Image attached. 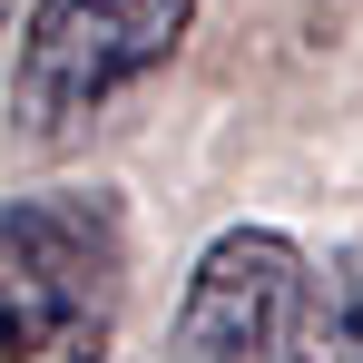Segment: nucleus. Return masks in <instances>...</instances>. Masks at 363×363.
<instances>
[{
  "label": "nucleus",
  "mask_w": 363,
  "mask_h": 363,
  "mask_svg": "<svg viewBox=\"0 0 363 363\" xmlns=\"http://www.w3.org/2000/svg\"><path fill=\"white\" fill-rule=\"evenodd\" d=\"M285 363H363V304L314 295V304H304V324L285 334Z\"/></svg>",
  "instance_id": "nucleus-4"
},
{
  "label": "nucleus",
  "mask_w": 363,
  "mask_h": 363,
  "mask_svg": "<svg viewBox=\"0 0 363 363\" xmlns=\"http://www.w3.org/2000/svg\"><path fill=\"white\" fill-rule=\"evenodd\" d=\"M196 20V0H40L20 40V118L40 138L99 118L118 89H138Z\"/></svg>",
  "instance_id": "nucleus-2"
},
{
  "label": "nucleus",
  "mask_w": 363,
  "mask_h": 363,
  "mask_svg": "<svg viewBox=\"0 0 363 363\" xmlns=\"http://www.w3.org/2000/svg\"><path fill=\"white\" fill-rule=\"evenodd\" d=\"M128 245L108 196L0 206V363H108Z\"/></svg>",
  "instance_id": "nucleus-1"
},
{
  "label": "nucleus",
  "mask_w": 363,
  "mask_h": 363,
  "mask_svg": "<svg viewBox=\"0 0 363 363\" xmlns=\"http://www.w3.org/2000/svg\"><path fill=\"white\" fill-rule=\"evenodd\" d=\"M304 255L265 226L245 236H216L186 275V304H177V363H265L285 354V334L304 324Z\"/></svg>",
  "instance_id": "nucleus-3"
}]
</instances>
